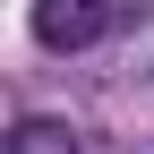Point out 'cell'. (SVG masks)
<instances>
[{
	"instance_id": "6da1fadb",
	"label": "cell",
	"mask_w": 154,
	"mask_h": 154,
	"mask_svg": "<svg viewBox=\"0 0 154 154\" xmlns=\"http://www.w3.org/2000/svg\"><path fill=\"white\" fill-rule=\"evenodd\" d=\"M26 26H34L43 51H94V43H111L128 17H120V9H94V0H43Z\"/></svg>"
},
{
	"instance_id": "7a4b0ae2",
	"label": "cell",
	"mask_w": 154,
	"mask_h": 154,
	"mask_svg": "<svg viewBox=\"0 0 154 154\" xmlns=\"http://www.w3.org/2000/svg\"><path fill=\"white\" fill-rule=\"evenodd\" d=\"M9 154H86V128L51 120V111H26V120L9 128Z\"/></svg>"
}]
</instances>
